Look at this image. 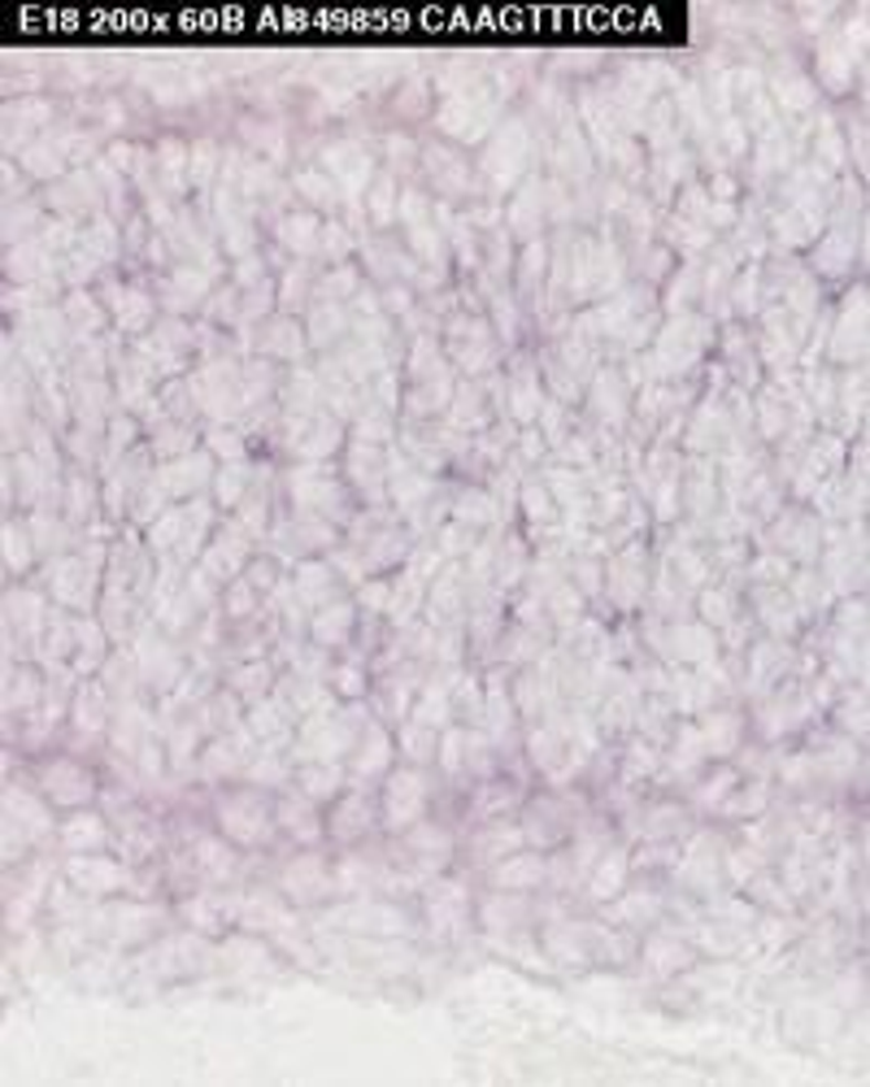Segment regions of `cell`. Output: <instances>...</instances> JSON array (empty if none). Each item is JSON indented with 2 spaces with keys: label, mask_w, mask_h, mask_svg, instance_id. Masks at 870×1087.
<instances>
[{
  "label": "cell",
  "mask_w": 870,
  "mask_h": 1087,
  "mask_svg": "<svg viewBox=\"0 0 870 1087\" xmlns=\"http://www.w3.org/2000/svg\"><path fill=\"white\" fill-rule=\"evenodd\" d=\"M353 636V605L349 600H336V605H322L318 614H314V640L327 649H340L344 640Z\"/></svg>",
  "instance_id": "4"
},
{
  "label": "cell",
  "mask_w": 870,
  "mask_h": 1087,
  "mask_svg": "<svg viewBox=\"0 0 870 1087\" xmlns=\"http://www.w3.org/2000/svg\"><path fill=\"white\" fill-rule=\"evenodd\" d=\"M365 827H370V800H365L362 792L344 797L336 809H331V818H327V831H331L336 840H358V835H365Z\"/></svg>",
  "instance_id": "5"
},
{
  "label": "cell",
  "mask_w": 870,
  "mask_h": 1087,
  "mask_svg": "<svg viewBox=\"0 0 870 1087\" xmlns=\"http://www.w3.org/2000/svg\"><path fill=\"white\" fill-rule=\"evenodd\" d=\"M62 844L66 849H100L105 844V822L92 813H78V818H71L66 827H62Z\"/></svg>",
  "instance_id": "7"
},
{
  "label": "cell",
  "mask_w": 870,
  "mask_h": 1087,
  "mask_svg": "<svg viewBox=\"0 0 870 1087\" xmlns=\"http://www.w3.org/2000/svg\"><path fill=\"white\" fill-rule=\"evenodd\" d=\"M427 779L418 775V770H396L392 779H388V800H383V818H388V827H405V822H414L418 813H423V804H427Z\"/></svg>",
  "instance_id": "2"
},
{
  "label": "cell",
  "mask_w": 870,
  "mask_h": 1087,
  "mask_svg": "<svg viewBox=\"0 0 870 1087\" xmlns=\"http://www.w3.org/2000/svg\"><path fill=\"white\" fill-rule=\"evenodd\" d=\"M340 766H331V761H305L300 770H296V788L305 792L309 800H331L336 797V788H340Z\"/></svg>",
  "instance_id": "6"
},
{
  "label": "cell",
  "mask_w": 870,
  "mask_h": 1087,
  "mask_svg": "<svg viewBox=\"0 0 870 1087\" xmlns=\"http://www.w3.org/2000/svg\"><path fill=\"white\" fill-rule=\"evenodd\" d=\"M544 878V857H518V862H501L497 883H540Z\"/></svg>",
  "instance_id": "8"
},
{
  "label": "cell",
  "mask_w": 870,
  "mask_h": 1087,
  "mask_svg": "<svg viewBox=\"0 0 870 1087\" xmlns=\"http://www.w3.org/2000/svg\"><path fill=\"white\" fill-rule=\"evenodd\" d=\"M314 804H318V800H309L300 788H296V792H288V797L279 800V809H275L279 827H284V831H296V840H300V844H314V840L322 835V822H318Z\"/></svg>",
  "instance_id": "3"
},
{
  "label": "cell",
  "mask_w": 870,
  "mask_h": 1087,
  "mask_svg": "<svg viewBox=\"0 0 870 1087\" xmlns=\"http://www.w3.org/2000/svg\"><path fill=\"white\" fill-rule=\"evenodd\" d=\"M217 818L226 827L231 840L240 844H257V840H270V809L262 804L257 792H244V797H231V804L222 800L217 804Z\"/></svg>",
  "instance_id": "1"
}]
</instances>
